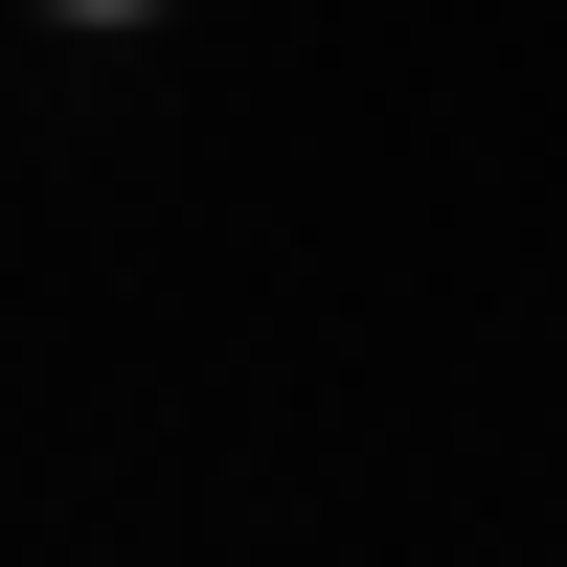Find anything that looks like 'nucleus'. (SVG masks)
<instances>
[{"instance_id": "1", "label": "nucleus", "mask_w": 567, "mask_h": 567, "mask_svg": "<svg viewBox=\"0 0 567 567\" xmlns=\"http://www.w3.org/2000/svg\"><path fill=\"white\" fill-rule=\"evenodd\" d=\"M91 23H136V0H91Z\"/></svg>"}]
</instances>
